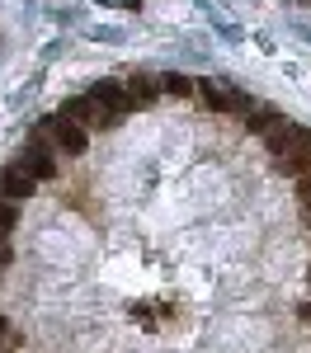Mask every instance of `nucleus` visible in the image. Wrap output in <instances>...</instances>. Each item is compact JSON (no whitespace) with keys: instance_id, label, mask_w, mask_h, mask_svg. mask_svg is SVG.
<instances>
[{"instance_id":"f8f14e48","label":"nucleus","mask_w":311,"mask_h":353,"mask_svg":"<svg viewBox=\"0 0 311 353\" xmlns=\"http://www.w3.org/2000/svg\"><path fill=\"white\" fill-rule=\"evenodd\" d=\"M302 321H311V301H307V306H302Z\"/></svg>"},{"instance_id":"1a4fd4ad","label":"nucleus","mask_w":311,"mask_h":353,"mask_svg":"<svg viewBox=\"0 0 311 353\" xmlns=\"http://www.w3.org/2000/svg\"><path fill=\"white\" fill-rule=\"evenodd\" d=\"M14 221H19V203L0 198V236H10V231H14Z\"/></svg>"},{"instance_id":"9b49d317","label":"nucleus","mask_w":311,"mask_h":353,"mask_svg":"<svg viewBox=\"0 0 311 353\" xmlns=\"http://www.w3.org/2000/svg\"><path fill=\"white\" fill-rule=\"evenodd\" d=\"M0 264H10V245H5V236H0Z\"/></svg>"},{"instance_id":"7ed1b4c3","label":"nucleus","mask_w":311,"mask_h":353,"mask_svg":"<svg viewBox=\"0 0 311 353\" xmlns=\"http://www.w3.org/2000/svg\"><path fill=\"white\" fill-rule=\"evenodd\" d=\"M48 132H52V146L66 151V156H85V146H90V128H81V123L66 118V113H57L52 123H48Z\"/></svg>"},{"instance_id":"423d86ee","label":"nucleus","mask_w":311,"mask_h":353,"mask_svg":"<svg viewBox=\"0 0 311 353\" xmlns=\"http://www.w3.org/2000/svg\"><path fill=\"white\" fill-rule=\"evenodd\" d=\"M14 165H24L33 179H52V174H57V156L43 146V141H28L24 151L14 156Z\"/></svg>"},{"instance_id":"6e6552de","label":"nucleus","mask_w":311,"mask_h":353,"mask_svg":"<svg viewBox=\"0 0 311 353\" xmlns=\"http://www.w3.org/2000/svg\"><path fill=\"white\" fill-rule=\"evenodd\" d=\"M161 90H165V94H194L198 85L189 81V76H179V71H170V76H161Z\"/></svg>"},{"instance_id":"f257e3e1","label":"nucleus","mask_w":311,"mask_h":353,"mask_svg":"<svg viewBox=\"0 0 311 353\" xmlns=\"http://www.w3.org/2000/svg\"><path fill=\"white\" fill-rule=\"evenodd\" d=\"M269 151L283 174H311V132L297 123H279L269 132Z\"/></svg>"},{"instance_id":"0eeeda50","label":"nucleus","mask_w":311,"mask_h":353,"mask_svg":"<svg viewBox=\"0 0 311 353\" xmlns=\"http://www.w3.org/2000/svg\"><path fill=\"white\" fill-rule=\"evenodd\" d=\"M123 90H128V99H132L137 109H146V104H156V94H161V76H151V71H132V76L123 81Z\"/></svg>"},{"instance_id":"20e7f679","label":"nucleus","mask_w":311,"mask_h":353,"mask_svg":"<svg viewBox=\"0 0 311 353\" xmlns=\"http://www.w3.org/2000/svg\"><path fill=\"white\" fill-rule=\"evenodd\" d=\"M236 118H241V128L245 132H274L283 118H279V109L274 104H264V99H241L236 104Z\"/></svg>"},{"instance_id":"f03ea898","label":"nucleus","mask_w":311,"mask_h":353,"mask_svg":"<svg viewBox=\"0 0 311 353\" xmlns=\"http://www.w3.org/2000/svg\"><path fill=\"white\" fill-rule=\"evenodd\" d=\"M61 113H66V118H76V123H81V128H90V132H113V128L123 123V118H118L109 104H99L90 90H85V94H76V99H66V104H61Z\"/></svg>"},{"instance_id":"9d476101","label":"nucleus","mask_w":311,"mask_h":353,"mask_svg":"<svg viewBox=\"0 0 311 353\" xmlns=\"http://www.w3.org/2000/svg\"><path fill=\"white\" fill-rule=\"evenodd\" d=\"M297 193H302V212H307V221H311V174H302V184H297Z\"/></svg>"},{"instance_id":"39448f33","label":"nucleus","mask_w":311,"mask_h":353,"mask_svg":"<svg viewBox=\"0 0 311 353\" xmlns=\"http://www.w3.org/2000/svg\"><path fill=\"white\" fill-rule=\"evenodd\" d=\"M43 179H33L24 165H5L0 170V198H10V203H28L33 193H38Z\"/></svg>"}]
</instances>
